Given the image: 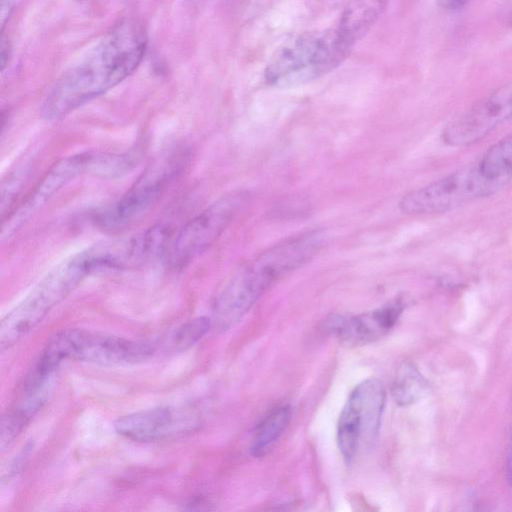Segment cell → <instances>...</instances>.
<instances>
[{
  "label": "cell",
  "instance_id": "obj_21",
  "mask_svg": "<svg viewBox=\"0 0 512 512\" xmlns=\"http://www.w3.org/2000/svg\"><path fill=\"white\" fill-rule=\"evenodd\" d=\"M467 0H436L438 5L446 10H456L465 5Z\"/></svg>",
  "mask_w": 512,
  "mask_h": 512
},
{
  "label": "cell",
  "instance_id": "obj_9",
  "mask_svg": "<svg viewBox=\"0 0 512 512\" xmlns=\"http://www.w3.org/2000/svg\"><path fill=\"white\" fill-rule=\"evenodd\" d=\"M97 158L98 152H84L65 157L55 163L8 218L2 227V237H9L54 194L78 176H96Z\"/></svg>",
  "mask_w": 512,
  "mask_h": 512
},
{
  "label": "cell",
  "instance_id": "obj_14",
  "mask_svg": "<svg viewBox=\"0 0 512 512\" xmlns=\"http://www.w3.org/2000/svg\"><path fill=\"white\" fill-rule=\"evenodd\" d=\"M387 0H351L342 14L336 31L350 48L374 24Z\"/></svg>",
  "mask_w": 512,
  "mask_h": 512
},
{
  "label": "cell",
  "instance_id": "obj_19",
  "mask_svg": "<svg viewBox=\"0 0 512 512\" xmlns=\"http://www.w3.org/2000/svg\"><path fill=\"white\" fill-rule=\"evenodd\" d=\"M505 476L508 484L512 486V423L506 450Z\"/></svg>",
  "mask_w": 512,
  "mask_h": 512
},
{
  "label": "cell",
  "instance_id": "obj_13",
  "mask_svg": "<svg viewBox=\"0 0 512 512\" xmlns=\"http://www.w3.org/2000/svg\"><path fill=\"white\" fill-rule=\"evenodd\" d=\"M383 384L374 378L359 383L346 405L351 409L361 434V445L369 446L376 439L385 405Z\"/></svg>",
  "mask_w": 512,
  "mask_h": 512
},
{
  "label": "cell",
  "instance_id": "obj_22",
  "mask_svg": "<svg viewBox=\"0 0 512 512\" xmlns=\"http://www.w3.org/2000/svg\"><path fill=\"white\" fill-rule=\"evenodd\" d=\"M507 22L512 25V2L507 9Z\"/></svg>",
  "mask_w": 512,
  "mask_h": 512
},
{
  "label": "cell",
  "instance_id": "obj_10",
  "mask_svg": "<svg viewBox=\"0 0 512 512\" xmlns=\"http://www.w3.org/2000/svg\"><path fill=\"white\" fill-rule=\"evenodd\" d=\"M198 423L197 416L188 411L156 407L123 415L114 428L124 438L151 442L189 433Z\"/></svg>",
  "mask_w": 512,
  "mask_h": 512
},
{
  "label": "cell",
  "instance_id": "obj_17",
  "mask_svg": "<svg viewBox=\"0 0 512 512\" xmlns=\"http://www.w3.org/2000/svg\"><path fill=\"white\" fill-rule=\"evenodd\" d=\"M492 177H512V131L492 144L478 160Z\"/></svg>",
  "mask_w": 512,
  "mask_h": 512
},
{
  "label": "cell",
  "instance_id": "obj_2",
  "mask_svg": "<svg viewBox=\"0 0 512 512\" xmlns=\"http://www.w3.org/2000/svg\"><path fill=\"white\" fill-rule=\"evenodd\" d=\"M104 270L96 245L77 252L53 267L0 324V347L4 351L30 333L86 277Z\"/></svg>",
  "mask_w": 512,
  "mask_h": 512
},
{
  "label": "cell",
  "instance_id": "obj_16",
  "mask_svg": "<svg viewBox=\"0 0 512 512\" xmlns=\"http://www.w3.org/2000/svg\"><path fill=\"white\" fill-rule=\"evenodd\" d=\"M289 419L290 407L287 405L278 406L270 411L256 430L251 453L256 457L267 453L284 432Z\"/></svg>",
  "mask_w": 512,
  "mask_h": 512
},
{
  "label": "cell",
  "instance_id": "obj_20",
  "mask_svg": "<svg viewBox=\"0 0 512 512\" xmlns=\"http://www.w3.org/2000/svg\"><path fill=\"white\" fill-rule=\"evenodd\" d=\"M15 4V0H1V24L2 28L5 25L7 19L11 15Z\"/></svg>",
  "mask_w": 512,
  "mask_h": 512
},
{
  "label": "cell",
  "instance_id": "obj_18",
  "mask_svg": "<svg viewBox=\"0 0 512 512\" xmlns=\"http://www.w3.org/2000/svg\"><path fill=\"white\" fill-rule=\"evenodd\" d=\"M212 319L200 316L183 323L173 334L171 349L173 352H183L201 340L212 327Z\"/></svg>",
  "mask_w": 512,
  "mask_h": 512
},
{
  "label": "cell",
  "instance_id": "obj_7",
  "mask_svg": "<svg viewBox=\"0 0 512 512\" xmlns=\"http://www.w3.org/2000/svg\"><path fill=\"white\" fill-rule=\"evenodd\" d=\"M512 120V80L494 89L449 122L442 140L452 147L477 143L503 123Z\"/></svg>",
  "mask_w": 512,
  "mask_h": 512
},
{
  "label": "cell",
  "instance_id": "obj_12",
  "mask_svg": "<svg viewBox=\"0 0 512 512\" xmlns=\"http://www.w3.org/2000/svg\"><path fill=\"white\" fill-rule=\"evenodd\" d=\"M405 303L395 300L381 308L356 316H335L329 328L346 347H357L375 342L385 336L398 321Z\"/></svg>",
  "mask_w": 512,
  "mask_h": 512
},
{
  "label": "cell",
  "instance_id": "obj_1",
  "mask_svg": "<svg viewBox=\"0 0 512 512\" xmlns=\"http://www.w3.org/2000/svg\"><path fill=\"white\" fill-rule=\"evenodd\" d=\"M146 49L144 28L121 22L56 80L42 103V117L61 119L117 86L137 69Z\"/></svg>",
  "mask_w": 512,
  "mask_h": 512
},
{
  "label": "cell",
  "instance_id": "obj_15",
  "mask_svg": "<svg viewBox=\"0 0 512 512\" xmlns=\"http://www.w3.org/2000/svg\"><path fill=\"white\" fill-rule=\"evenodd\" d=\"M427 382L415 365L403 363L392 383L391 394L399 406H409L417 402L424 394Z\"/></svg>",
  "mask_w": 512,
  "mask_h": 512
},
{
  "label": "cell",
  "instance_id": "obj_8",
  "mask_svg": "<svg viewBox=\"0 0 512 512\" xmlns=\"http://www.w3.org/2000/svg\"><path fill=\"white\" fill-rule=\"evenodd\" d=\"M178 165L172 156L155 162L123 196L97 215V223L114 230L140 218L173 180Z\"/></svg>",
  "mask_w": 512,
  "mask_h": 512
},
{
  "label": "cell",
  "instance_id": "obj_3",
  "mask_svg": "<svg viewBox=\"0 0 512 512\" xmlns=\"http://www.w3.org/2000/svg\"><path fill=\"white\" fill-rule=\"evenodd\" d=\"M349 52L336 30L302 33L275 51L265 68V80L276 86L307 82L332 70Z\"/></svg>",
  "mask_w": 512,
  "mask_h": 512
},
{
  "label": "cell",
  "instance_id": "obj_11",
  "mask_svg": "<svg viewBox=\"0 0 512 512\" xmlns=\"http://www.w3.org/2000/svg\"><path fill=\"white\" fill-rule=\"evenodd\" d=\"M269 287L250 265L239 271L217 294L212 306V323L225 330L237 322Z\"/></svg>",
  "mask_w": 512,
  "mask_h": 512
},
{
  "label": "cell",
  "instance_id": "obj_6",
  "mask_svg": "<svg viewBox=\"0 0 512 512\" xmlns=\"http://www.w3.org/2000/svg\"><path fill=\"white\" fill-rule=\"evenodd\" d=\"M244 197L241 193L225 196L190 219L172 236L166 252L169 263L182 268L207 250L232 221Z\"/></svg>",
  "mask_w": 512,
  "mask_h": 512
},
{
  "label": "cell",
  "instance_id": "obj_4",
  "mask_svg": "<svg viewBox=\"0 0 512 512\" xmlns=\"http://www.w3.org/2000/svg\"><path fill=\"white\" fill-rule=\"evenodd\" d=\"M510 179L488 175L477 161L406 193L399 201V209L410 215L451 211L494 195Z\"/></svg>",
  "mask_w": 512,
  "mask_h": 512
},
{
  "label": "cell",
  "instance_id": "obj_5",
  "mask_svg": "<svg viewBox=\"0 0 512 512\" xmlns=\"http://www.w3.org/2000/svg\"><path fill=\"white\" fill-rule=\"evenodd\" d=\"M153 352L154 347L147 342L80 328H69L55 333L39 356L56 367L67 359L113 366L142 362Z\"/></svg>",
  "mask_w": 512,
  "mask_h": 512
}]
</instances>
